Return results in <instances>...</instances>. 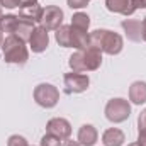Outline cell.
Listing matches in <instances>:
<instances>
[{
	"label": "cell",
	"instance_id": "9a60e30c",
	"mask_svg": "<svg viewBox=\"0 0 146 146\" xmlns=\"http://www.w3.org/2000/svg\"><path fill=\"white\" fill-rule=\"evenodd\" d=\"M41 15H42V7L39 3H31V5L21 7V10H19V17L31 21V22H41Z\"/></svg>",
	"mask_w": 146,
	"mask_h": 146
},
{
	"label": "cell",
	"instance_id": "5b68a950",
	"mask_svg": "<svg viewBox=\"0 0 146 146\" xmlns=\"http://www.w3.org/2000/svg\"><path fill=\"white\" fill-rule=\"evenodd\" d=\"M65 90L68 94H82L88 88L90 85V78L83 73H76V72H72V73H66L65 75Z\"/></svg>",
	"mask_w": 146,
	"mask_h": 146
},
{
	"label": "cell",
	"instance_id": "4316f807",
	"mask_svg": "<svg viewBox=\"0 0 146 146\" xmlns=\"http://www.w3.org/2000/svg\"><path fill=\"white\" fill-rule=\"evenodd\" d=\"M133 7L138 10V9H146V0H131Z\"/></svg>",
	"mask_w": 146,
	"mask_h": 146
},
{
	"label": "cell",
	"instance_id": "d4e9b609",
	"mask_svg": "<svg viewBox=\"0 0 146 146\" xmlns=\"http://www.w3.org/2000/svg\"><path fill=\"white\" fill-rule=\"evenodd\" d=\"M138 127H139V131H146V109L138 117Z\"/></svg>",
	"mask_w": 146,
	"mask_h": 146
},
{
	"label": "cell",
	"instance_id": "6da1fadb",
	"mask_svg": "<svg viewBox=\"0 0 146 146\" xmlns=\"http://www.w3.org/2000/svg\"><path fill=\"white\" fill-rule=\"evenodd\" d=\"M2 53H3V60L7 63H14V65H24L29 58L26 42L22 39H19L15 34H9L3 39Z\"/></svg>",
	"mask_w": 146,
	"mask_h": 146
},
{
	"label": "cell",
	"instance_id": "603a6c76",
	"mask_svg": "<svg viewBox=\"0 0 146 146\" xmlns=\"http://www.w3.org/2000/svg\"><path fill=\"white\" fill-rule=\"evenodd\" d=\"M7 146H29L27 145V139L24 136H19V134H12L7 141Z\"/></svg>",
	"mask_w": 146,
	"mask_h": 146
},
{
	"label": "cell",
	"instance_id": "4fadbf2b",
	"mask_svg": "<svg viewBox=\"0 0 146 146\" xmlns=\"http://www.w3.org/2000/svg\"><path fill=\"white\" fill-rule=\"evenodd\" d=\"M129 100L136 106L146 102V82H134L129 87Z\"/></svg>",
	"mask_w": 146,
	"mask_h": 146
},
{
	"label": "cell",
	"instance_id": "7402d4cb",
	"mask_svg": "<svg viewBox=\"0 0 146 146\" xmlns=\"http://www.w3.org/2000/svg\"><path fill=\"white\" fill-rule=\"evenodd\" d=\"M63 145V141L61 139H58L56 136H53V134H44L42 138H41V146H61Z\"/></svg>",
	"mask_w": 146,
	"mask_h": 146
},
{
	"label": "cell",
	"instance_id": "277c9868",
	"mask_svg": "<svg viewBox=\"0 0 146 146\" xmlns=\"http://www.w3.org/2000/svg\"><path fill=\"white\" fill-rule=\"evenodd\" d=\"M41 27H44L46 31H56L61 27L63 24V10L56 5H48L46 9H42V15H41Z\"/></svg>",
	"mask_w": 146,
	"mask_h": 146
},
{
	"label": "cell",
	"instance_id": "7c38bea8",
	"mask_svg": "<svg viewBox=\"0 0 146 146\" xmlns=\"http://www.w3.org/2000/svg\"><path fill=\"white\" fill-rule=\"evenodd\" d=\"M106 7L110 12H117V14H124V15H133L136 10L133 7L131 0H106Z\"/></svg>",
	"mask_w": 146,
	"mask_h": 146
},
{
	"label": "cell",
	"instance_id": "4dcf8cb0",
	"mask_svg": "<svg viewBox=\"0 0 146 146\" xmlns=\"http://www.w3.org/2000/svg\"><path fill=\"white\" fill-rule=\"evenodd\" d=\"M141 26H143V41H146V17H145V21L141 22Z\"/></svg>",
	"mask_w": 146,
	"mask_h": 146
},
{
	"label": "cell",
	"instance_id": "f1b7e54d",
	"mask_svg": "<svg viewBox=\"0 0 146 146\" xmlns=\"http://www.w3.org/2000/svg\"><path fill=\"white\" fill-rule=\"evenodd\" d=\"M21 7H26V5H31V3H37V0H17Z\"/></svg>",
	"mask_w": 146,
	"mask_h": 146
},
{
	"label": "cell",
	"instance_id": "8fae6325",
	"mask_svg": "<svg viewBox=\"0 0 146 146\" xmlns=\"http://www.w3.org/2000/svg\"><path fill=\"white\" fill-rule=\"evenodd\" d=\"M83 61H85V72H94L102 65V51L97 49H85L83 51Z\"/></svg>",
	"mask_w": 146,
	"mask_h": 146
},
{
	"label": "cell",
	"instance_id": "7a4b0ae2",
	"mask_svg": "<svg viewBox=\"0 0 146 146\" xmlns=\"http://www.w3.org/2000/svg\"><path fill=\"white\" fill-rule=\"evenodd\" d=\"M34 100H36L41 107L51 109V107H54L58 104L60 92L51 83H39L36 88H34Z\"/></svg>",
	"mask_w": 146,
	"mask_h": 146
},
{
	"label": "cell",
	"instance_id": "3957f363",
	"mask_svg": "<svg viewBox=\"0 0 146 146\" xmlns=\"http://www.w3.org/2000/svg\"><path fill=\"white\" fill-rule=\"evenodd\" d=\"M131 114V106L126 99H112L106 106V117L110 122H124Z\"/></svg>",
	"mask_w": 146,
	"mask_h": 146
},
{
	"label": "cell",
	"instance_id": "ffe728a7",
	"mask_svg": "<svg viewBox=\"0 0 146 146\" xmlns=\"http://www.w3.org/2000/svg\"><path fill=\"white\" fill-rule=\"evenodd\" d=\"M88 26H90V17L83 12H76L73 14L72 17V27L75 29H80V31H88Z\"/></svg>",
	"mask_w": 146,
	"mask_h": 146
},
{
	"label": "cell",
	"instance_id": "f546056e",
	"mask_svg": "<svg viewBox=\"0 0 146 146\" xmlns=\"http://www.w3.org/2000/svg\"><path fill=\"white\" fill-rule=\"evenodd\" d=\"M61 146H82L78 141H73V139H65V143Z\"/></svg>",
	"mask_w": 146,
	"mask_h": 146
},
{
	"label": "cell",
	"instance_id": "ac0fdd59",
	"mask_svg": "<svg viewBox=\"0 0 146 146\" xmlns=\"http://www.w3.org/2000/svg\"><path fill=\"white\" fill-rule=\"evenodd\" d=\"M56 41L63 48H72V26H61L60 29H56Z\"/></svg>",
	"mask_w": 146,
	"mask_h": 146
},
{
	"label": "cell",
	"instance_id": "30bf717a",
	"mask_svg": "<svg viewBox=\"0 0 146 146\" xmlns=\"http://www.w3.org/2000/svg\"><path fill=\"white\" fill-rule=\"evenodd\" d=\"M99 139L97 129L90 124H83L78 131V143L82 146H94Z\"/></svg>",
	"mask_w": 146,
	"mask_h": 146
},
{
	"label": "cell",
	"instance_id": "44dd1931",
	"mask_svg": "<svg viewBox=\"0 0 146 146\" xmlns=\"http://www.w3.org/2000/svg\"><path fill=\"white\" fill-rule=\"evenodd\" d=\"M70 68L72 72H76V73H83L85 72V61H83V51H76L70 56Z\"/></svg>",
	"mask_w": 146,
	"mask_h": 146
},
{
	"label": "cell",
	"instance_id": "d6986e66",
	"mask_svg": "<svg viewBox=\"0 0 146 146\" xmlns=\"http://www.w3.org/2000/svg\"><path fill=\"white\" fill-rule=\"evenodd\" d=\"M17 24H19V15L7 14V15H3L2 21H0V31H2V33H7V34H14Z\"/></svg>",
	"mask_w": 146,
	"mask_h": 146
},
{
	"label": "cell",
	"instance_id": "ba28073f",
	"mask_svg": "<svg viewBox=\"0 0 146 146\" xmlns=\"http://www.w3.org/2000/svg\"><path fill=\"white\" fill-rule=\"evenodd\" d=\"M49 44V36H48V31L44 27H36L33 36L29 39V46L33 49V53H42Z\"/></svg>",
	"mask_w": 146,
	"mask_h": 146
},
{
	"label": "cell",
	"instance_id": "1f68e13d",
	"mask_svg": "<svg viewBox=\"0 0 146 146\" xmlns=\"http://www.w3.org/2000/svg\"><path fill=\"white\" fill-rule=\"evenodd\" d=\"M2 34H3V33L0 31V49H2V42H3V36H2Z\"/></svg>",
	"mask_w": 146,
	"mask_h": 146
},
{
	"label": "cell",
	"instance_id": "cb8c5ba5",
	"mask_svg": "<svg viewBox=\"0 0 146 146\" xmlns=\"http://www.w3.org/2000/svg\"><path fill=\"white\" fill-rule=\"evenodd\" d=\"M66 2H68V7H70V9H76V10H78V9L87 7L90 0H66Z\"/></svg>",
	"mask_w": 146,
	"mask_h": 146
},
{
	"label": "cell",
	"instance_id": "d6a6232c",
	"mask_svg": "<svg viewBox=\"0 0 146 146\" xmlns=\"http://www.w3.org/2000/svg\"><path fill=\"white\" fill-rule=\"evenodd\" d=\"M2 17H3V14H2V7H0V21H2Z\"/></svg>",
	"mask_w": 146,
	"mask_h": 146
},
{
	"label": "cell",
	"instance_id": "52a82bcc",
	"mask_svg": "<svg viewBox=\"0 0 146 146\" xmlns=\"http://www.w3.org/2000/svg\"><path fill=\"white\" fill-rule=\"evenodd\" d=\"M122 46H124V41H122V37L119 36L117 33L106 31L104 42H102V51H104V53H107L110 56L119 54V53L122 51Z\"/></svg>",
	"mask_w": 146,
	"mask_h": 146
},
{
	"label": "cell",
	"instance_id": "e0dca14e",
	"mask_svg": "<svg viewBox=\"0 0 146 146\" xmlns=\"http://www.w3.org/2000/svg\"><path fill=\"white\" fill-rule=\"evenodd\" d=\"M72 39H73L72 48H76L78 51L88 49V33L87 31H80V29L72 27Z\"/></svg>",
	"mask_w": 146,
	"mask_h": 146
},
{
	"label": "cell",
	"instance_id": "5bb4252c",
	"mask_svg": "<svg viewBox=\"0 0 146 146\" xmlns=\"http://www.w3.org/2000/svg\"><path fill=\"white\" fill-rule=\"evenodd\" d=\"M124 141H126V136L117 127H110L102 134V143L106 146H122Z\"/></svg>",
	"mask_w": 146,
	"mask_h": 146
},
{
	"label": "cell",
	"instance_id": "83f0119b",
	"mask_svg": "<svg viewBox=\"0 0 146 146\" xmlns=\"http://www.w3.org/2000/svg\"><path fill=\"white\" fill-rule=\"evenodd\" d=\"M138 145L146 146V131H139V134H138Z\"/></svg>",
	"mask_w": 146,
	"mask_h": 146
},
{
	"label": "cell",
	"instance_id": "484cf974",
	"mask_svg": "<svg viewBox=\"0 0 146 146\" xmlns=\"http://www.w3.org/2000/svg\"><path fill=\"white\" fill-rule=\"evenodd\" d=\"M0 5L5 9H15V7H19V2L17 0H0Z\"/></svg>",
	"mask_w": 146,
	"mask_h": 146
},
{
	"label": "cell",
	"instance_id": "836d02e7",
	"mask_svg": "<svg viewBox=\"0 0 146 146\" xmlns=\"http://www.w3.org/2000/svg\"><path fill=\"white\" fill-rule=\"evenodd\" d=\"M127 146H139L138 143H131V145H127Z\"/></svg>",
	"mask_w": 146,
	"mask_h": 146
},
{
	"label": "cell",
	"instance_id": "8992f818",
	"mask_svg": "<svg viewBox=\"0 0 146 146\" xmlns=\"http://www.w3.org/2000/svg\"><path fill=\"white\" fill-rule=\"evenodd\" d=\"M46 133H49V134L56 136L58 139L65 141V139H68L70 134H72V124H70L66 119H63V117H54V119L48 121V124H46Z\"/></svg>",
	"mask_w": 146,
	"mask_h": 146
},
{
	"label": "cell",
	"instance_id": "9c48e42d",
	"mask_svg": "<svg viewBox=\"0 0 146 146\" xmlns=\"http://www.w3.org/2000/svg\"><path fill=\"white\" fill-rule=\"evenodd\" d=\"M122 29L126 31V36L129 41H134V42H139L143 39V26L139 21L136 19H126L122 21Z\"/></svg>",
	"mask_w": 146,
	"mask_h": 146
},
{
	"label": "cell",
	"instance_id": "2e32d148",
	"mask_svg": "<svg viewBox=\"0 0 146 146\" xmlns=\"http://www.w3.org/2000/svg\"><path fill=\"white\" fill-rule=\"evenodd\" d=\"M34 22H31V21H26V19H21L19 17V24H17V27H15V36L19 37V39H22L24 42L26 41H29L31 36H33V33H34Z\"/></svg>",
	"mask_w": 146,
	"mask_h": 146
}]
</instances>
